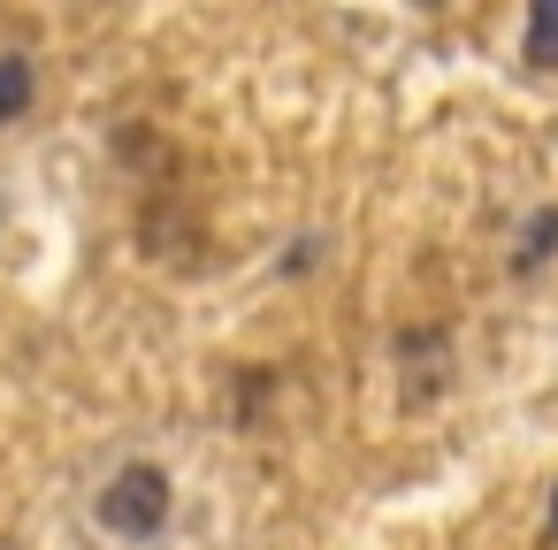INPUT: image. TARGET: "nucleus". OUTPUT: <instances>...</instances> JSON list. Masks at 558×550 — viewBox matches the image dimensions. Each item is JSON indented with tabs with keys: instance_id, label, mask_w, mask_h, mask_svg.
<instances>
[{
	"instance_id": "1",
	"label": "nucleus",
	"mask_w": 558,
	"mask_h": 550,
	"mask_svg": "<svg viewBox=\"0 0 558 550\" xmlns=\"http://www.w3.org/2000/svg\"><path fill=\"white\" fill-rule=\"evenodd\" d=\"M169 504H177L169 474L138 459V466H123V474L100 489V527H108V535H123V542H146V535H161V527H169Z\"/></svg>"
},
{
	"instance_id": "2",
	"label": "nucleus",
	"mask_w": 558,
	"mask_h": 550,
	"mask_svg": "<svg viewBox=\"0 0 558 550\" xmlns=\"http://www.w3.org/2000/svg\"><path fill=\"white\" fill-rule=\"evenodd\" d=\"M32 100H39V70H32L24 54H0V131L24 123V115H32Z\"/></svg>"
},
{
	"instance_id": "3",
	"label": "nucleus",
	"mask_w": 558,
	"mask_h": 550,
	"mask_svg": "<svg viewBox=\"0 0 558 550\" xmlns=\"http://www.w3.org/2000/svg\"><path fill=\"white\" fill-rule=\"evenodd\" d=\"M527 62L558 70V0H535V9H527Z\"/></svg>"
},
{
	"instance_id": "4",
	"label": "nucleus",
	"mask_w": 558,
	"mask_h": 550,
	"mask_svg": "<svg viewBox=\"0 0 558 550\" xmlns=\"http://www.w3.org/2000/svg\"><path fill=\"white\" fill-rule=\"evenodd\" d=\"M558 253V207H543L535 222H527V237H520V268H535V260H550Z\"/></svg>"
},
{
	"instance_id": "5",
	"label": "nucleus",
	"mask_w": 558,
	"mask_h": 550,
	"mask_svg": "<svg viewBox=\"0 0 558 550\" xmlns=\"http://www.w3.org/2000/svg\"><path fill=\"white\" fill-rule=\"evenodd\" d=\"M550 535H558V489H550Z\"/></svg>"
}]
</instances>
